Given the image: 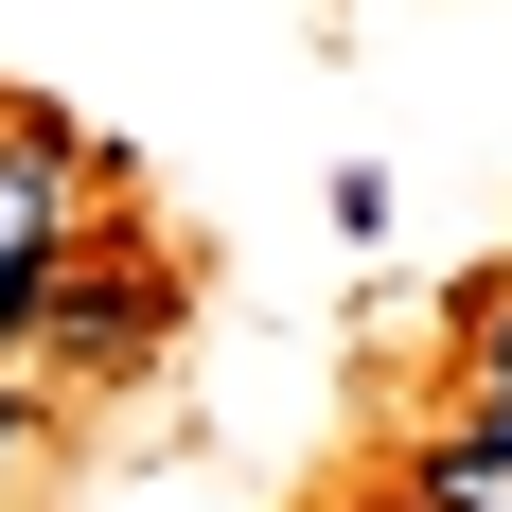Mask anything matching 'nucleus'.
Returning <instances> with one entry per match:
<instances>
[{"mask_svg": "<svg viewBox=\"0 0 512 512\" xmlns=\"http://www.w3.org/2000/svg\"><path fill=\"white\" fill-rule=\"evenodd\" d=\"M407 512H512V424H442V442H424V460H407Z\"/></svg>", "mask_w": 512, "mask_h": 512, "instance_id": "f257e3e1", "label": "nucleus"}, {"mask_svg": "<svg viewBox=\"0 0 512 512\" xmlns=\"http://www.w3.org/2000/svg\"><path fill=\"white\" fill-rule=\"evenodd\" d=\"M477 424H512V283L477 301Z\"/></svg>", "mask_w": 512, "mask_h": 512, "instance_id": "f03ea898", "label": "nucleus"}, {"mask_svg": "<svg viewBox=\"0 0 512 512\" xmlns=\"http://www.w3.org/2000/svg\"><path fill=\"white\" fill-rule=\"evenodd\" d=\"M18 442H36V389H0V460H18Z\"/></svg>", "mask_w": 512, "mask_h": 512, "instance_id": "7ed1b4c3", "label": "nucleus"}]
</instances>
